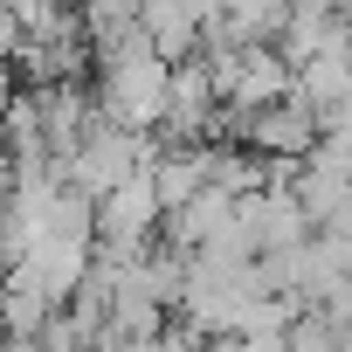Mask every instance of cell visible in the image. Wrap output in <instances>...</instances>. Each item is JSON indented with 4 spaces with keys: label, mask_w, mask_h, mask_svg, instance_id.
<instances>
[{
    "label": "cell",
    "mask_w": 352,
    "mask_h": 352,
    "mask_svg": "<svg viewBox=\"0 0 352 352\" xmlns=\"http://www.w3.org/2000/svg\"><path fill=\"white\" fill-rule=\"evenodd\" d=\"M0 124H8V118H0Z\"/></svg>",
    "instance_id": "cell-1"
}]
</instances>
